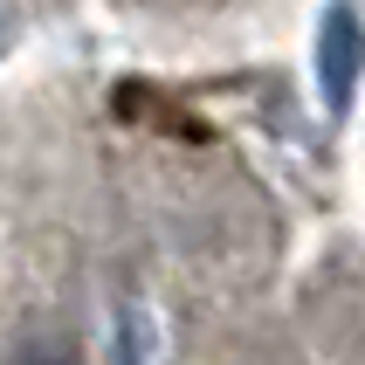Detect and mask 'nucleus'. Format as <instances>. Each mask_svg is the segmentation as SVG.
I'll return each instance as SVG.
<instances>
[{
  "instance_id": "f257e3e1",
  "label": "nucleus",
  "mask_w": 365,
  "mask_h": 365,
  "mask_svg": "<svg viewBox=\"0 0 365 365\" xmlns=\"http://www.w3.org/2000/svg\"><path fill=\"white\" fill-rule=\"evenodd\" d=\"M365 69V28L351 7H331L324 14V35H317V76H324V97L331 103H351V83Z\"/></svg>"
}]
</instances>
